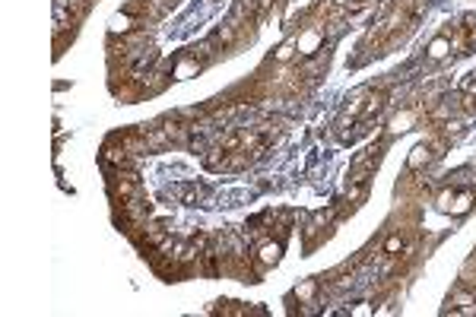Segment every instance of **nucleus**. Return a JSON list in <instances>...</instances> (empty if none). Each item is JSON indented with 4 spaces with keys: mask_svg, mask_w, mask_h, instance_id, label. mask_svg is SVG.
Here are the masks:
<instances>
[{
    "mask_svg": "<svg viewBox=\"0 0 476 317\" xmlns=\"http://www.w3.org/2000/svg\"><path fill=\"white\" fill-rule=\"evenodd\" d=\"M400 247H403V238H400V235H391V238H387V254H397Z\"/></svg>",
    "mask_w": 476,
    "mask_h": 317,
    "instance_id": "obj_1",
    "label": "nucleus"
},
{
    "mask_svg": "<svg viewBox=\"0 0 476 317\" xmlns=\"http://www.w3.org/2000/svg\"><path fill=\"white\" fill-rule=\"evenodd\" d=\"M111 29H114V32H124V29H127V16L114 19V23H111Z\"/></svg>",
    "mask_w": 476,
    "mask_h": 317,
    "instance_id": "obj_2",
    "label": "nucleus"
}]
</instances>
